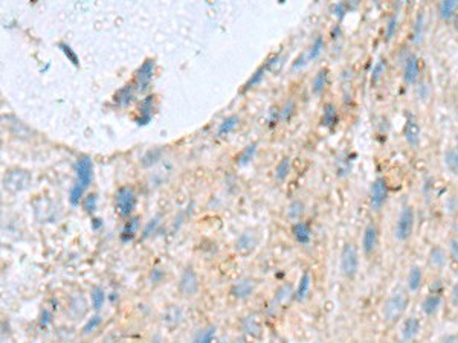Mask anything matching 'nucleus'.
<instances>
[{
	"mask_svg": "<svg viewBox=\"0 0 458 343\" xmlns=\"http://www.w3.org/2000/svg\"><path fill=\"white\" fill-rule=\"evenodd\" d=\"M406 305H408V295H406V292L403 289L396 290L394 293H392L388 298V301H386V304L383 307V317H385V320L389 322V323L397 322L402 317V314L405 313Z\"/></svg>",
	"mask_w": 458,
	"mask_h": 343,
	"instance_id": "1",
	"label": "nucleus"
},
{
	"mask_svg": "<svg viewBox=\"0 0 458 343\" xmlns=\"http://www.w3.org/2000/svg\"><path fill=\"white\" fill-rule=\"evenodd\" d=\"M116 211L121 217H130L136 206V194L132 186H121L115 195Z\"/></svg>",
	"mask_w": 458,
	"mask_h": 343,
	"instance_id": "2",
	"label": "nucleus"
},
{
	"mask_svg": "<svg viewBox=\"0 0 458 343\" xmlns=\"http://www.w3.org/2000/svg\"><path fill=\"white\" fill-rule=\"evenodd\" d=\"M31 185V174L25 169H11L4 177V188L11 194L25 191Z\"/></svg>",
	"mask_w": 458,
	"mask_h": 343,
	"instance_id": "3",
	"label": "nucleus"
},
{
	"mask_svg": "<svg viewBox=\"0 0 458 343\" xmlns=\"http://www.w3.org/2000/svg\"><path fill=\"white\" fill-rule=\"evenodd\" d=\"M155 72H156V61L153 58H147L144 60V63L139 66V69L135 74V86H136V90L138 92H145L151 81H153V77H155Z\"/></svg>",
	"mask_w": 458,
	"mask_h": 343,
	"instance_id": "4",
	"label": "nucleus"
},
{
	"mask_svg": "<svg viewBox=\"0 0 458 343\" xmlns=\"http://www.w3.org/2000/svg\"><path fill=\"white\" fill-rule=\"evenodd\" d=\"M414 221H416L414 209L411 208V206H405V208L402 209V212H400V215H399L397 224H396V234L394 235L399 241H406L413 235Z\"/></svg>",
	"mask_w": 458,
	"mask_h": 343,
	"instance_id": "5",
	"label": "nucleus"
},
{
	"mask_svg": "<svg viewBox=\"0 0 458 343\" xmlns=\"http://www.w3.org/2000/svg\"><path fill=\"white\" fill-rule=\"evenodd\" d=\"M358 268H359L358 252L353 244H347L341 253V270L344 273V276L353 278V276H356Z\"/></svg>",
	"mask_w": 458,
	"mask_h": 343,
	"instance_id": "6",
	"label": "nucleus"
},
{
	"mask_svg": "<svg viewBox=\"0 0 458 343\" xmlns=\"http://www.w3.org/2000/svg\"><path fill=\"white\" fill-rule=\"evenodd\" d=\"M179 292L185 296V298H192L197 295L199 292V279L195 276V273L192 268H185L180 281H179Z\"/></svg>",
	"mask_w": 458,
	"mask_h": 343,
	"instance_id": "7",
	"label": "nucleus"
},
{
	"mask_svg": "<svg viewBox=\"0 0 458 343\" xmlns=\"http://www.w3.org/2000/svg\"><path fill=\"white\" fill-rule=\"evenodd\" d=\"M75 173H77V183L81 185L84 189L90 185L93 179V162L87 156H81L75 163Z\"/></svg>",
	"mask_w": 458,
	"mask_h": 343,
	"instance_id": "8",
	"label": "nucleus"
},
{
	"mask_svg": "<svg viewBox=\"0 0 458 343\" xmlns=\"http://www.w3.org/2000/svg\"><path fill=\"white\" fill-rule=\"evenodd\" d=\"M386 197H388L386 183H385L383 179H377L371 186V197H370L373 211H380L382 209V206L386 201Z\"/></svg>",
	"mask_w": 458,
	"mask_h": 343,
	"instance_id": "9",
	"label": "nucleus"
},
{
	"mask_svg": "<svg viewBox=\"0 0 458 343\" xmlns=\"http://www.w3.org/2000/svg\"><path fill=\"white\" fill-rule=\"evenodd\" d=\"M322 49H324V40L321 38V37H318L313 43H312V46L307 49V50H304L296 60H295V63H293V69H298V67H302V66H306L307 63H310V61H313V60H316L318 56H319V53L322 52Z\"/></svg>",
	"mask_w": 458,
	"mask_h": 343,
	"instance_id": "10",
	"label": "nucleus"
},
{
	"mask_svg": "<svg viewBox=\"0 0 458 343\" xmlns=\"http://www.w3.org/2000/svg\"><path fill=\"white\" fill-rule=\"evenodd\" d=\"M155 95H147L141 104H139V118L136 119L138 125H147L150 124V121L153 119V113H155Z\"/></svg>",
	"mask_w": 458,
	"mask_h": 343,
	"instance_id": "11",
	"label": "nucleus"
},
{
	"mask_svg": "<svg viewBox=\"0 0 458 343\" xmlns=\"http://www.w3.org/2000/svg\"><path fill=\"white\" fill-rule=\"evenodd\" d=\"M379 244V232L374 223H370L365 231H364V238H362V249L367 255L373 253Z\"/></svg>",
	"mask_w": 458,
	"mask_h": 343,
	"instance_id": "12",
	"label": "nucleus"
},
{
	"mask_svg": "<svg viewBox=\"0 0 458 343\" xmlns=\"http://www.w3.org/2000/svg\"><path fill=\"white\" fill-rule=\"evenodd\" d=\"M420 75V66L419 60L414 53H410L405 60V67H403V78L408 84H414Z\"/></svg>",
	"mask_w": 458,
	"mask_h": 343,
	"instance_id": "13",
	"label": "nucleus"
},
{
	"mask_svg": "<svg viewBox=\"0 0 458 343\" xmlns=\"http://www.w3.org/2000/svg\"><path fill=\"white\" fill-rule=\"evenodd\" d=\"M253 290H255V282L252 279H240L232 285L231 295L237 299H246L253 293Z\"/></svg>",
	"mask_w": 458,
	"mask_h": 343,
	"instance_id": "14",
	"label": "nucleus"
},
{
	"mask_svg": "<svg viewBox=\"0 0 458 343\" xmlns=\"http://www.w3.org/2000/svg\"><path fill=\"white\" fill-rule=\"evenodd\" d=\"M135 90H136V87H135L133 84H127V86L121 87V89L115 93L113 102H115L116 105H119V107H125V105H128V104H132L133 99H135Z\"/></svg>",
	"mask_w": 458,
	"mask_h": 343,
	"instance_id": "15",
	"label": "nucleus"
},
{
	"mask_svg": "<svg viewBox=\"0 0 458 343\" xmlns=\"http://www.w3.org/2000/svg\"><path fill=\"white\" fill-rule=\"evenodd\" d=\"M255 246V235L252 232H244L240 235V238L237 240V244H235V250L246 255L249 253Z\"/></svg>",
	"mask_w": 458,
	"mask_h": 343,
	"instance_id": "16",
	"label": "nucleus"
},
{
	"mask_svg": "<svg viewBox=\"0 0 458 343\" xmlns=\"http://www.w3.org/2000/svg\"><path fill=\"white\" fill-rule=\"evenodd\" d=\"M444 166L452 174H458V147H450L444 153Z\"/></svg>",
	"mask_w": 458,
	"mask_h": 343,
	"instance_id": "17",
	"label": "nucleus"
},
{
	"mask_svg": "<svg viewBox=\"0 0 458 343\" xmlns=\"http://www.w3.org/2000/svg\"><path fill=\"white\" fill-rule=\"evenodd\" d=\"M420 127L416 121H408L406 122V127H405V137L410 145L413 147H417L419 145V141H420Z\"/></svg>",
	"mask_w": 458,
	"mask_h": 343,
	"instance_id": "18",
	"label": "nucleus"
},
{
	"mask_svg": "<svg viewBox=\"0 0 458 343\" xmlns=\"http://www.w3.org/2000/svg\"><path fill=\"white\" fill-rule=\"evenodd\" d=\"M292 234L295 237V240L301 244H307L310 241V237H312V232H310V227L302 223V221H298L293 224L292 227Z\"/></svg>",
	"mask_w": 458,
	"mask_h": 343,
	"instance_id": "19",
	"label": "nucleus"
},
{
	"mask_svg": "<svg viewBox=\"0 0 458 343\" xmlns=\"http://www.w3.org/2000/svg\"><path fill=\"white\" fill-rule=\"evenodd\" d=\"M240 124V118L237 115H232V116H228L226 119L222 121V124L219 125V130H217V136L219 137H225L228 136L231 131H234Z\"/></svg>",
	"mask_w": 458,
	"mask_h": 343,
	"instance_id": "20",
	"label": "nucleus"
},
{
	"mask_svg": "<svg viewBox=\"0 0 458 343\" xmlns=\"http://www.w3.org/2000/svg\"><path fill=\"white\" fill-rule=\"evenodd\" d=\"M336 124H338V108L333 104H325L322 113V125L332 128Z\"/></svg>",
	"mask_w": 458,
	"mask_h": 343,
	"instance_id": "21",
	"label": "nucleus"
},
{
	"mask_svg": "<svg viewBox=\"0 0 458 343\" xmlns=\"http://www.w3.org/2000/svg\"><path fill=\"white\" fill-rule=\"evenodd\" d=\"M86 310H87V304H86V301H84V298H83V296L77 295V296H74V298L71 299V304H69V311H71V314H72L75 319H78V317L84 316Z\"/></svg>",
	"mask_w": 458,
	"mask_h": 343,
	"instance_id": "22",
	"label": "nucleus"
},
{
	"mask_svg": "<svg viewBox=\"0 0 458 343\" xmlns=\"http://www.w3.org/2000/svg\"><path fill=\"white\" fill-rule=\"evenodd\" d=\"M420 320L417 319V317H410V319H406L405 320V323H403V337L406 338V340H411V338H414L419 332H420Z\"/></svg>",
	"mask_w": 458,
	"mask_h": 343,
	"instance_id": "23",
	"label": "nucleus"
},
{
	"mask_svg": "<svg viewBox=\"0 0 458 343\" xmlns=\"http://www.w3.org/2000/svg\"><path fill=\"white\" fill-rule=\"evenodd\" d=\"M422 281H423V271L420 267H413L410 270V274H408V289L410 292H417L422 285Z\"/></svg>",
	"mask_w": 458,
	"mask_h": 343,
	"instance_id": "24",
	"label": "nucleus"
},
{
	"mask_svg": "<svg viewBox=\"0 0 458 343\" xmlns=\"http://www.w3.org/2000/svg\"><path fill=\"white\" fill-rule=\"evenodd\" d=\"M456 11H458V2H456V0H446V2H441L440 7H438L440 17L443 20L452 19Z\"/></svg>",
	"mask_w": 458,
	"mask_h": 343,
	"instance_id": "25",
	"label": "nucleus"
},
{
	"mask_svg": "<svg viewBox=\"0 0 458 343\" xmlns=\"http://www.w3.org/2000/svg\"><path fill=\"white\" fill-rule=\"evenodd\" d=\"M241 328L246 334H250V335H260V332H261V323L253 316L244 317L241 322Z\"/></svg>",
	"mask_w": 458,
	"mask_h": 343,
	"instance_id": "26",
	"label": "nucleus"
},
{
	"mask_svg": "<svg viewBox=\"0 0 458 343\" xmlns=\"http://www.w3.org/2000/svg\"><path fill=\"white\" fill-rule=\"evenodd\" d=\"M310 284H312V278L309 273H304L302 278L299 279V284H298V289H296V293H295V299L296 301H304L306 296L309 295V290H310Z\"/></svg>",
	"mask_w": 458,
	"mask_h": 343,
	"instance_id": "27",
	"label": "nucleus"
},
{
	"mask_svg": "<svg viewBox=\"0 0 458 343\" xmlns=\"http://www.w3.org/2000/svg\"><path fill=\"white\" fill-rule=\"evenodd\" d=\"M271 61H268L265 66H261V67H258V71H255V74L247 80V83L244 84V90H249V89H252L253 86H257V84H260V81L265 78V74H266V71L271 67Z\"/></svg>",
	"mask_w": 458,
	"mask_h": 343,
	"instance_id": "28",
	"label": "nucleus"
},
{
	"mask_svg": "<svg viewBox=\"0 0 458 343\" xmlns=\"http://www.w3.org/2000/svg\"><path fill=\"white\" fill-rule=\"evenodd\" d=\"M441 304V298L438 295H429L425 301H423V311L428 314V316H432L437 313L438 307Z\"/></svg>",
	"mask_w": 458,
	"mask_h": 343,
	"instance_id": "29",
	"label": "nucleus"
},
{
	"mask_svg": "<svg viewBox=\"0 0 458 343\" xmlns=\"http://www.w3.org/2000/svg\"><path fill=\"white\" fill-rule=\"evenodd\" d=\"M138 227H139V218H138V217L130 218V220L125 223L124 229H122V240H124V241L132 240V238L135 237Z\"/></svg>",
	"mask_w": 458,
	"mask_h": 343,
	"instance_id": "30",
	"label": "nucleus"
},
{
	"mask_svg": "<svg viewBox=\"0 0 458 343\" xmlns=\"http://www.w3.org/2000/svg\"><path fill=\"white\" fill-rule=\"evenodd\" d=\"M214 337H216V326H208L207 329L200 331L195 335L191 343H213Z\"/></svg>",
	"mask_w": 458,
	"mask_h": 343,
	"instance_id": "31",
	"label": "nucleus"
},
{
	"mask_svg": "<svg viewBox=\"0 0 458 343\" xmlns=\"http://www.w3.org/2000/svg\"><path fill=\"white\" fill-rule=\"evenodd\" d=\"M327 71L325 69H321V71L315 75V78H313V84H312V87H313V93H321L324 89H325V84H327Z\"/></svg>",
	"mask_w": 458,
	"mask_h": 343,
	"instance_id": "32",
	"label": "nucleus"
},
{
	"mask_svg": "<svg viewBox=\"0 0 458 343\" xmlns=\"http://www.w3.org/2000/svg\"><path fill=\"white\" fill-rule=\"evenodd\" d=\"M58 49L64 53V56L68 58V61L69 63H72L75 67H80V58H78V55L75 53V50L68 44V43H58Z\"/></svg>",
	"mask_w": 458,
	"mask_h": 343,
	"instance_id": "33",
	"label": "nucleus"
},
{
	"mask_svg": "<svg viewBox=\"0 0 458 343\" xmlns=\"http://www.w3.org/2000/svg\"><path fill=\"white\" fill-rule=\"evenodd\" d=\"M255 151H257V144L247 145V147L240 153V156H238V165H246V163H249V162L253 159Z\"/></svg>",
	"mask_w": 458,
	"mask_h": 343,
	"instance_id": "34",
	"label": "nucleus"
},
{
	"mask_svg": "<svg viewBox=\"0 0 458 343\" xmlns=\"http://www.w3.org/2000/svg\"><path fill=\"white\" fill-rule=\"evenodd\" d=\"M104 302H106V293H104V290L101 287H95L92 290V307L95 310H99V308H103Z\"/></svg>",
	"mask_w": 458,
	"mask_h": 343,
	"instance_id": "35",
	"label": "nucleus"
},
{
	"mask_svg": "<svg viewBox=\"0 0 458 343\" xmlns=\"http://www.w3.org/2000/svg\"><path fill=\"white\" fill-rule=\"evenodd\" d=\"M290 173V159L289 157H284L281 159V162L278 163L277 169H275V176L278 180H284Z\"/></svg>",
	"mask_w": 458,
	"mask_h": 343,
	"instance_id": "36",
	"label": "nucleus"
},
{
	"mask_svg": "<svg viewBox=\"0 0 458 343\" xmlns=\"http://www.w3.org/2000/svg\"><path fill=\"white\" fill-rule=\"evenodd\" d=\"M83 194H84V188L75 182V185L71 188V192H69V201H71V204H74V206L80 204V201L83 198Z\"/></svg>",
	"mask_w": 458,
	"mask_h": 343,
	"instance_id": "37",
	"label": "nucleus"
},
{
	"mask_svg": "<svg viewBox=\"0 0 458 343\" xmlns=\"http://www.w3.org/2000/svg\"><path fill=\"white\" fill-rule=\"evenodd\" d=\"M182 319V311L171 307L165 311V316H164V322L165 323H177L179 320Z\"/></svg>",
	"mask_w": 458,
	"mask_h": 343,
	"instance_id": "38",
	"label": "nucleus"
},
{
	"mask_svg": "<svg viewBox=\"0 0 458 343\" xmlns=\"http://www.w3.org/2000/svg\"><path fill=\"white\" fill-rule=\"evenodd\" d=\"M302 203L301 201H293L287 208V217L289 218H299L302 215Z\"/></svg>",
	"mask_w": 458,
	"mask_h": 343,
	"instance_id": "39",
	"label": "nucleus"
},
{
	"mask_svg": "<svg viewBox=\"0 0 458 343\" xmlns=\"http://www.w3.org/2000/svg\"><path fill=\"white\" fill-rule=\"evenodd\" d=\"M444 253H443V250L441 249H438V247H435L432 252H431V262L434 264V265H437V267H441L443 264H444Z\"/></svg>",
	"mask_w": 458,
	"mask_h": 343,
	"instance_id": "40",
	"label": "nucleus"
},
{
	"mask_svg": "<svg viewBox=\"0 0 458 343\" xmlns=\"http://www.w3.org/2000/svg\"><path fill=\"white\" fill-rule=\"evenodd\" d=\"M293 110H295V102H293L292 99H289V101L284 104V107L281 108V111H280V118H281V121H287V119L292 116Z\"/></svg>",
	"mask_w": 458,
	"mask_h": 343,
	"instance_id": "41",
	"label": "nucleus"
},
{
	"mask_svg": "<svg viewBox=\"0 0 458 343\" xmlns=\"http://www.w3.org/2000/svg\"><path fill=\"white\" fill-rule=\"evenodd\" d=\"M83 206H84V209H86V212H89V214H92L95 209H96V195L95 194H90V195H87L86 198H84V203H83Z\"/></svg>",
	"mask_w": 458,
	"mask_h": 343,
	"instance_id": "42",
	"label": "nucleus"
},
{
	"mask_svg": "<svg viewBox=\"0 0 458 343\" xmlns=\"http://www.w3.org/2000/svg\"><path fill=\"white\" fill-rule=\"evenodd\" d=\"M99 323H101V317L99 316H95V317H92L86 325H84V328H83V332L84 334H89V332H92V331H95L98 326H99Z\"/></svg>",
	"mask_w": 458,
	"mask_h": 343,
	"instance_id": "43",
	"label": "nucleus"
},
{
	"mask_svg": "<svg viewBox=\"0 0 458 343\" xmlns=\"http://www.w3.org/2000/svg\"><path fill=\"white\" fill-rule=\"evenodd\" d=\"M396 28H397V17H391L388 22V26H386V40L392 38V35L396 32Z\"/></svg>",
	"mask_w": 458,
	"mask_h": 343,
	"instance_id": "44",
	"label": "nucleus"
},
{
	"mask_svg": "<svg viewBox=\"0 0 458 343\" xmlns=\"http://www.w3.org/2000/svg\"><path fill=\"white\" fill-rule=\"evenodd\" d=\"M385 66H386V63H385L383 60H380L379 63H376V66L373 67V81H377V80H379V77H380L382 72L385 71Z\"/></svg>",
	"mask_w": 458,
	"mask_h": 343,
	"instance_id": "45",
	"label": "nucleus"
},
{
	"mask_svg": "<svg viewBox=\"0 0 458 343\" xmlns=\"http://www.w3.org/2000/svg\"><path fill=\"white\" fill-rule=\"evenodd\" d=\"M289 296H290V285H283V287L277 292L275 299H277L278 302H281V301H284V299L289 298Z\"/></svg>",
	"mask_w": 458,
	"mask_h": 343,
	"instance_id": "46",
	"label": "nucleus"
},
{
	"mask_svg": "<svg viewBox=\"0 0 458 343\" xmlns=\"http://www.w3.org/2000/svg\"><path fill=\"white\" fill-rule=\"evenodd\" d=\"M438 343H458V335L455 334H449V335H444L440 338Z\"/></svg>",
	"mask_w": 458,
	"mask_h": 343,
	"instance_id": "47",
	"label": "nucleus"
},
{
	"mask_svg": "<svg viewBox=\"0 0 458 343\" xmlns=\"http://www.w3.org/2000/svg\"><path fill=\"white\" fill-rule=\"evenodd\" d=\"M450 301H452V304L458 308V284H455L453 287H452V292H450Z\"/></svg>",
	"mask_w": 458,
	"mask_h": 343,
	"instance_id": "48",
	"label": "nucleus"
},
{
	"mask_svg": "<svg viewBox=\"0 0 458 343\" xmlns=\"http://www.w3.org/2000/svg\"><path fill=\"white\" fill-rule=\"evenodd\" d=\"M159 224V221H158V218H155V220H151L150 223H148V226L145 227V231H144V237H148L150 234H151V231H155V227Z\"/></svg>",
	"mask_w": 458,
	"mask_h": 343,
	"instance_id": "49",
	"label": "nucleus"
},
{
	"mask_svg": "<svg viewBox=\"0 0 458 343\" xmlns=\"http://www.w3.org/2000/svg\"><path fill=\"white\" fill-rule=\"evenodd\" d=\"M450 250H452V255L458 259V241L456 240L450 243Z\"/></svg>",
	"mask_w": 458,
	"mask_h": 343,
	"instance_id": "50",
	"label": "nucleus"
},
{
	"mask_svg": "<svg viewBox=\"0 0 458 343\" xmlns=\"http://www.w3.org/2000/svg\"><path fill=\"white\" fill-rule=\"evenodd\" d=\"M234 343H249V341L244 338H237V340H234Z\"/></svg>",
	"mask_w": 458,
	"mask_h": 343,
	"instance_id": "51",
	"label": "nucleus"
},
{
	"mask_svg": "<svg viewBox=\"0 0 458 343\" xmlns=\"http://www.w3.org/2000/svg\"><path fill=\"white\" fill-rule=\"evenodd\" d=\"M456 29H458V17H456Z\"/></svg>",
	"mask_w": 458,
	"mask_h": 343,
	"instance_id": "52",
	"label": "nucleus"
}]
</instances>
